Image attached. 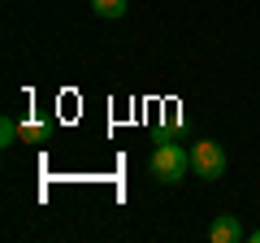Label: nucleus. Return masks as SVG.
Returning a JSON list of instances; mask_svg holds the SVG:
<instances>
[{"instance_id":"6","label":"nucleus","mask_w":260,"mask_h":243,"mask_svg":"<svg viewBox=\"0 0 260 243\" xmlns=\"http://www.w3.org/2000/svg\"><path fill=\"white\" fill-rule=\"evenodd\" d=\"M87 5H91V9H95V18H121V13H126V5H130V0H87Z\"/></svg>"},{"instance_id":"7","label":"nucleus","mask_w":260,"mask_h":243,"mask_svg":"<svg viewBox=\"0 0 260 243\" xmlns=\"http://www.w3.org/2000/svg\"><path fill=\"white\" fill-rule=\"evenodd\" d=\"M18 139H22V126L13 117H0V148H13Z\"/></svg>"},{"instance_id":"8","label":"nucleus","mask_w":260,"mask_h":243,"mask_svg":"<svg viewBox=\"0 0 260 243\" xmlns=\"http://www.w3.org/2000/svg\"><path fill=\"white\" fill-rule=\"evenodd\" d=\"M247 239H251V243H260V230H251V234H247Z\"/></svg>"},{"instance_id":"2","label":"nucleus","mask_w":260,"mask_h":243,"mask_svg":"<svg viewBox=\"0 0 260 243\" xmlns=\"http://www.w3.org/2000/svg\"><path fill=\"white\" fill-rule=\"evenodd\" d=\"M191 169H195V178L217 183V178H225V169H230V157H225V148L217 139H200L191 148Z\"/></svg>"},{"instance_id":"3","label":"nucleus","mask_w":260,"mask_h":243,"mask_svg":"<svg viewBox=\"0 0 260 243\" xmlns=\"http://www.w3.org/2000/svg\"><path fill=\"white\" fill-rule=\"evenodd\" d=\"M239 239H247L239 213H217L213 226H208V243H239Z\"/></svg>"},{"instance_id":"1","label":"nucleus","mask_w":260,"mask_h":243,"mask_svg":"<svg viewBox=\"0 0 260 243\" xmlns=\"http://www.w3.org/2000/svg\"><path fill=\"white\" fill-rule=\"evenodd\" d=\"M148 169H152V178L178 187L186 178V169H191V148H182L178 139H156V148H152V157H148Z\"/></svg>"},{"instance_id":"4","label":"nucleus","mask_w":260,"mask_h":243,"mask_svg":"<svg viewBox=\"0 0 260 243\" xmlns=\"http://www.w3.org/2000/svg\"><path fill=\"white\" fill-rule=\"evenodd\" d=\"M178 131H182V109L169 104L165 117H160V139H178Z\"/></svg>"},{"instance_id":"5","label":"nucleus","mask_w":260,"mask_h":243,"mask_svg":"<svg viewBox=\"0 0 260 243\" xmlns=\"http://www.w3.org/2000/svg\"><path fill=\"white\" fill-rule=\"evenodd\" d=\"M22 143H44L48 139V122H35V117H22Z\"/></svg>"}]
</instances>
